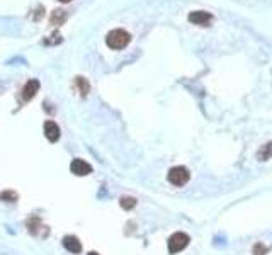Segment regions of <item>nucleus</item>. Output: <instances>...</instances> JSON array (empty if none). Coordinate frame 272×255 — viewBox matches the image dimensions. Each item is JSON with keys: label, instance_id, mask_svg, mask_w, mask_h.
Listing matches in <instances>:
<instances>
[{"label": "nucleus", "instance_id": "obj_1", "mask_svg": "<svg viewBox=\"0 0 272 255\" xmlns=\"http://www.w3.org/2000/svg\"><path fill=\"white\" fill-rule=\"evenodd\" d=\"M130 41H131V34L124 29H114L106 36V45L109 46L111 49L126 48V46L130 45Z\"/></svg>", "mask_w": 272, "mask_h": 255}, {"label": "nucleus", "instance_id": "obj_2", "mask_svg": "<svg viewBox=\"0 0 272 255\" xmlns=\"http://www.w3.org/2000/svg\"><path fill=\"white\" fill-rule=\"evenodd\" d=\"M189 177H191V174H189V170L185 167H172L169 174H167L169 182L172 185H177V187H182L184 184H187Z\"/></svg>", "mask_w": 272, "mask_h": 255}, {"label": "nucleus", "instance_id": "obj_3", "mask_svg": "<svg viewBox=\"0 0 272 255\" xmlns=\"http://www.w3.org/2000/svg\"><path fill=\"white\" fill-rule=\"evenodd\" d=\"M189 242H191L189 235H185V233H182V232L174 233V235L169 238V252L170 254L181 252V250H184L185 247L189 245Z\"/></svg>", "mask_w": 272, "mask_h": 255}, {"label": "nucleus", "instance_id": "obj_4", "mask_svg": "<svg viewBox=\"0 0 272 255\" xmlns=\"http://www.w3.org/2000/svg\"><path fill=\"white\" fill-rule=\"evenodd\" d=\"M187 19L191 24H196V26H201V27H206L213 23V16L204 12V10H194V12L189 14Z\"/></svg>", "mask_w": 272, "mask_h": 255}, {"label": "nucleus", "instance_id": "obj_5", "mask_svg": "<svg viewBox=\"0 0 272 255\" xmlns=\"http://www.w3.org/2000/svg\"><path fill=\"white\" fill-rule=\"evenodd\" d=\"M70 170L71 174L78 175V177H84V175H89L92 172V167L87 163L85 160L82 159H75L73 162L70 163Z\"/></svg>", "mask_w": 272, "mask_h": 255}, {"label": "nucleus", "instance_id": "obj_6", "mask_svg": "<svg viewBox=\"0 0 272 255\" xmlns=\"http://www.w3.org/2000/svg\"><path fill=\"white\" fill-rule=\"evenodd\" d=\"M38 91H39V82L36 80V78H33V80H27V84L24 85V89H23V94H21V97H23L24 102H27V100L33 99Z\"/></svg>", "mask_w": 272, "mask_h": 255}, {"label": "nucleus", "instance_id": "obj_7", "mask_svg": "<svg viewBox=\"0 0 272 255\" xmlns=\"http://www.w3.org/2000/svg\"><path fill=\"white\" fill-rule=\"evenodd\" d=\"M45 136L53 143L60 139V128L55 121H46L45 123Z\"/></svg>", "mask_w": 272, "mask_h": 255}, {"label": "nucleus", "instance_id": "obj_8", "mask_svg": "<svg viewBox=\"0 0 272 255\" xmlns=\"http://www.w3.org/2000/svg\"><path fill=\"white\" fill-rule=\"evenodd\" d=\"M63 247H65L68 252H71V254H80L82 252L80 240H78L77 236H73V235H68V236L63 238Z\"/></svg>", "mask_w": 272, "mask_h": 255}, {"label": "nucleus", "instance_id": "obj_9", "mask_svg": "<svg viewBox=\"0 0 272 255\" xmlns=\"http://www.w3.org/2000/svg\"><path fill=\"white\" fill-rule=\"evenodd\" d=\"M27 228H29V232L33 233V235H41V233H39V228L46 230V226L43 225L38 218H31V220L27 221Z\"/></svg>", "mask_w": 272, "mask_h": 255}, {"label": "nucleus", "instance_id": "obj_10", "mask_svg": "<svg viewBox=\"0 0 272 255\" xmlns=\"http://www.w3.org/2000/svg\"><path fill=\"white\" fill-rule=\"evenodd\" d=\"M271 157H272V141L267 143L266 146H262V148L259 150V153H257V159H259L260 162L269 160Z\"/></svg>", "mask_w": 272, "mask_h": 255}, {"label": "nucleus", "instance_id": "obj_11", "mask_svg": "<svg viewBox=\"0 0 272 255\" xmlns=\"http://www.w3.org/2000/svg\"><path fill=\"white\" fill-rule=\"evenodd\" d=\"M75 84H77V87H78V91H80V95L82 97H85L89 94V91H91V85H89V82L85 80L84 77H77L75 78Z\"/></svg>", "mask_w": 272, "mask_h": 255}, {"label": "nucleus", "instance_id": "obj_12", "mask_svg": "<svg viewBox=\"0 0 272 255\" xmlns=\"http://www.w3.org/2000/svg\"><path fill=\"white\" fill-rule=\"evenodd\" d=\"M65 19H67V12L63 9H56L51 14V24H63Z\"/></svg>", "mask_w": 272, "mask_h": 255}, {"label": "nucleus", "instance_id": "obj_13", "mask_svg": "<svg viewBox=\"0 0 272 255\" xmlns=\"http://www.w3.org/2000/svg\"><path fill=\"white\" fill-rule=\"evenodd\" d=\"M119 204H121V208L123 209H133V208L136 206V199L135 197H130V196H123L119 199Z\"/></svg>", "mask_w": 272, "mask_h": 255}, {"label": "nucleus", "instance_id": "obj_14", "mask_svg": "<svg viewBox=\"0 0 272 255\" xmlns=\"http://www.w3.org/2000/svg\"><path fill=\"white\" fill-rule=\"evenodd\" d=\"M0 201H5V203H16L17 194L14 191H3V192H0Z\"/></svg>", "mask_w": 272, "mask_h": 255}, {"label": "nucleus", "instance_id": "obj_15", "mask_svg": "<svg viewBox=\"0 0 272 255\" xmlns=\"http://www.w3.org/2000/svg\"><path fill=\"white\" fill-rule=\"evenodd\" d=\"M266 254H267V249L262 243H255L253 245V255H266Z\"/></svg>", "mask_w": 272, "mask_h": 255}, {"label": "nucleus", "instance_id": "obj_16", "mask_svg": "<svg viewBox=\"0 0 272 255\" xmlns=\"http://www.w3.org/2000/svg\"><path fill=\"white\" fill-rule=\"evenodd\" d=\"M58 2H62V3H67V2H70V0H58Z\"/></svg>", "mask_w": 272, "mask_h": 255}, {"label": "nucleus", "instance_id": "obj_17", "mask_svg": "<svg viewBox=\"0 0 272 255\" xmlns=\"http://www.w3.org/2000/svg\"><path fill=\"white\" fill-rule=\"evenodd\" d=\"M87 255H99L97 252H91V254H87Z\"/></svg>", "mask_w": 272, "mask_h": 255}]
</instances>
